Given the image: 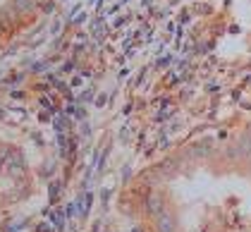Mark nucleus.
<instances>
[{"label":"nucleus","instance_id":"1","mask_svg":"<svg viewBox=\"0 0 251 232\" xmlns=\"http://www.w3.org/2000/svg\"><path fill=\"white\" fill-rule=\"evenodd\" d=\"M15 7H17L20 12H24V10H29V7H31V0H17V2H15Z\"/></svg>","mask_w":251,"mask_h":232}]
</instances>
